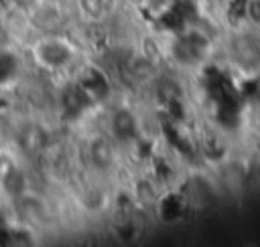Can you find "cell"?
Segmentation results:
<instances>
[{
  "label": "cell",
  "instance_id": "6da1fadb",
  "mask_svg": "<svg viewBox=\"0 0 260 247\" xmlns=\"http://www.w3.org/2000/svg\"><path fill=\"white\" fill-rule=\"evenodd\" d=\"M112 126H114L116 136L122 138V140H130L132 136H136V119H134V115H132L130 111H126V109L116 113Z\"/></svg>",
  "mask_w": 260,
  "mask_h": 247
},
{
  "label": "cell",
  "instance_id": "7a4b0ae2",
  "mask_svg": "<svg viewBox=\"0 0 260 247\" xmlns=\"http://www.w3.org/2000/svg\"><path fill=\"white\" fill-rule=\"evenodd\" d=\"M89 154H91L93 164L100 166V168L110 166L112 160H114V150H112V146L108 144V140H104V138H100V140H95V142L91 144Z\"/></svg>",
  "mask_w": 260,
  "mask_h": 247
}]
</instances>
